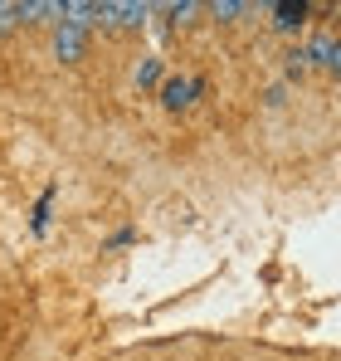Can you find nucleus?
Wrapping results in <instances>:
<instances>
[{
    "mask_svg": "<svg viewBox=\"0 0 341 361\" xmlns=\"http://www.w3.org/2000/svg\"><path fill=\"white\" fill-rule=\"evenodd\" d=\"M103 5V25H117V30H142L151 5L147 0H98Z\"/></svg>",
    "mask_w": 341,
    "mask_h": 361,
    "instance_id": "f257e3e1",
    "label": "nucleus"
},
{
    "mask_svg": "<svg viewBox=\"0 0 341 361\" xmlns=\"http://www.w3.org/2000/svg\"><path fill=\"white\" fill-rule=\"evenodd\" d=\"M307 63H312V68H322V73H337V78H341V39H337V35H327V30H322V35H312V39H307Z\"/></svg>",
    "mask_w": 341,
    "mask_h": 361,
    "instance_id": "f03ea898",
    "label": "nucleus"
},
{
    "mask_svg": "<svg viewBox=\"0 0 341 361\" xmlns=\"http://www.w3.org/2000/svg\"><path fill=\"white\" fill-rule=\"evenodd\" d=\"M58 25H73V30H93V25H103V5L98 0H63V10H58Z\"/></svg>",
    "mask_w": 341,
    "mask_h": 361,
    "instance_id": "7ed1b4c3",
    "label": "nucleus"
},
{
    "mask_svg": "<svg viewBox=\"0 0 341 361\" xmlns=\"http://www.w3.org/2000/svg\"><path fill=\"white\" fill-rule=\"evenodd\" d=\"M88 54V35L73 30V25H54V59L58 63H78Z\"/></svg>",
    "mask_w": 341,
    "mask_h": 361,
    "instance_id": "20e7f679",
    "label": "nucleus"
},
{
    "mask_svg": "<svg viewBox=\"0 0 341 361\" xmlns=\"http://www.w3.org/2000/svg\"><path fill=\"white\" fill-rule=\"evenodd\" d=\"M200 88H205V83H200V78H185V73H180V78H166V83H161V103L175 113V108H185Z\"/></svg>",
    "mask_w": 341,
    "mask_h": 361,
    "instance_id": "39448f33",
    "label": "nucleus"
},
{
    "mask_svg": "<svg viewBox=\"0 0 341 361\" xmlns=\"http://www.w3.org/2000/svg\"><path fill=\"white\" fill-rule=\"evenodd\" d=\"M58 10L63 0H20V20L30 25H58Z\"/></svg>",
    "mask_w": 341,
    "mask_h": 361,
    "instance_id": "423d86ee",
    "label": "nucleus"
},
{
    "mask_svg": "<svg viewBox=\"0 0 341 361\" xmlns=\"http://www.w3.org/2000/svg\"><path fill=\"white\" fill-rule=\"evenodd\" d=\"M307 10H312V5H302V0H278V5H273V30L292 35V30L307 20Z\"/></svg>",
    "mask_w": 341,
    "mask_h": 361,
    "instance_id": "0eeeda50",
    "label": "nucleus"
},
{
    "mask_svg": "<svg viewBox=\"0 0 341 361\" xmlns=\"http://www.w3.org/2000/svg\"><path fill=\"white\" fill-rule=\"evenodd\" d=\"M161 78H166V63H161V54H147V59L137 63V73H132V83H137V88H156Z\"/></svg>",
    "mask_w": 341,
    "mask_h": 361,
    "instance_id": "6e6552de",
    "label": "nucleus"
},
{
    "mask_svg": "<svg viewBox=\"0 0 341 361\" xmlns=\"http://www.w3.org/2000/svg\"><path fill=\"white\" fill-rule=\"evenodd\" d=\"M205 10H210L215 20H239L249 5H244V0H215V5H205Z\"/></svg>",
    "mask_w": 341,
    "mask_h": 361,
    "instance_id": "1a4fd4ad",
    "label": "nucleus"
},
{
    "mask_svg": "<svg viewBox=\"0 0 341 361\" xmlns=\"http://www.w3.org/2000/svg\"><path fill=\"white\" fill-rule=\"evenodd\" d=\"M15 25H25L20 20V0H0V35H10Z\"/></svg>",
    "mask_w": 341,
    "mask_h": 361,
    "instance_id": "9d476101",
    "label": "nucleus"
},
{
    "mask_svg": "<svg viewBox=\"0 0 341 361\" xmlns=\"http://www.w3.org/2000/svg\"><path fill=\"white\" fill-rule=\"evenodd\" d=\"M166 10H170V20H175V25H190V20H195L205 5H195V0H180V5H166Z\"/></svg>",
    "mask_w": 341,
    "mask_h": 361,
    "instance_id": "9b49d317",
    "label": "nucleus"
},
{
    "mask_svg": "<svg viewBox=\"0 0 341 361\" xmlns=\"http://www.w3.org/2000/svg\"><path fill=\"white\" fill-rule=\"evenodd\" d=\"M283 59H287V78H302V73L312 68V63H307V49H287Z\"/></svg>",
    "mask_w": 341,
    "mask_h": 361,
    "instance_id": "f8f14e48",
    "label": "nucleus"
}]
</instances>
